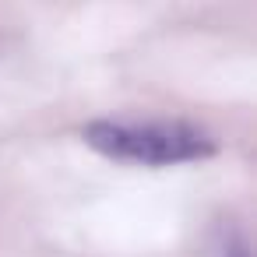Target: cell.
Masks as SVG:
<instances>
[{"label":"cell","mask_w":257,"mask_h":257,"mask_svg":"<svg viewBox=\"0 0 257 257\" xmlns=\"http://www.w3.org/2000/svg\"><path fill=\"white\" fill-rule=\"evenodd\" d=\"M85 145L95 152L116 159V162H134V166H180V162H197L215 152L211 134L190 123H166V120H148V123H127V120H95L81 131Z\"/></svg>","instance_id":"6da1fadb"},{"label":"cell","mask_w":257,"mask_h":257,"mask_svg":"<svg viewBox=\"0 0 257 257\" xmlns=\"http://www.w3.org/2000/svg\"><path fill=\"white\" fill-rule=\"evenodd\" d=\"M225 257H246V250H243V246H239V243H232V246H229V250H225Z\"/></svg>","instance_id":"7a4b0ae2"}]
</instances>
